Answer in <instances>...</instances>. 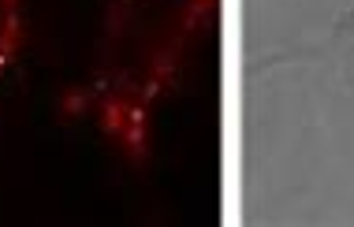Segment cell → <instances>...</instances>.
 <instances>
[{
    "mask_svg": "<svg viewBox=\"0 0 354 227\" xmlns=\"http://www.w3.org/2000/svg\"><path fill=\"white\" fill-rule=\"evenodd\" d=\"M205 8L209 0H112L109 4L82 108H90L104 135L116 138L127 153H138L146 146L149 108L171 79Z\"/></svg>",
    "mask_w": 354,
    "mask_h": 227,
    "instance_id": "1",
    "label": "cell"
},
{
    "mask_svg": "<svg viewBox=\"0 0 354 227\" xmlns=\"http://www.w3.org/2000/svg\"><path fill=\"white\" fill-rule=\"evenodd\" d=\"M23 45V0H0V79Z\"/></svg>",
    "mask_w": 354,
    "mask_h": 227,
    "instance_id": "2",
    "label": "cell"
},
{
    "mask_svg": "<svg viewBox=\"0 0 354 227\" xmlns=\"http://www.w3.org/2000/svg\"><path fill=\"white\" fill-rule=\"evenodd\" d=\"M347 34H351V49H354V15H351V23H347Z\"/></svg>",
    "mask_w": 354,
    "mask_h": 227,
    "instance_id": "3",
    "label": "cell"
}]
</instances>
